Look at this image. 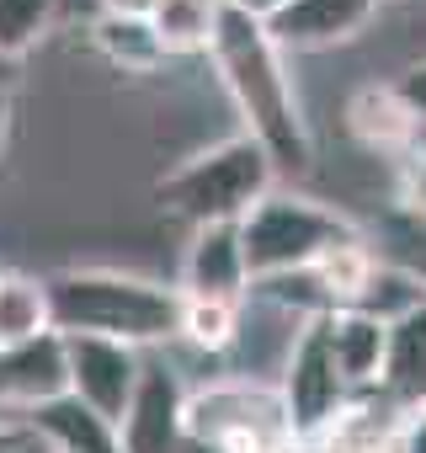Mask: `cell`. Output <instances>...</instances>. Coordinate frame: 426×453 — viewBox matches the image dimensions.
Segmentation results:
<instances>
[{
    "label": "cell",
    "instance_id": "6da1fadb",
    "mask_svg": "<svg viewBox=\"0 0 426 453\" xmlns=\"http://www.w3.org/2000/svg\"><path fill=\"white\" fill-rule=\"evenodd\" d=\"M208 54H213V65H219L224 91L235 96V107L246 118V134L267 150L272 171H293V176L309 171L315 165V144H309V128H304L299 91H293L288 65H283V49L267 38V27L224 6Z\"/></svg>",
    "mask_w": 426,
    "mask_h": 453
},
{
    "label": "cell",
    "instance_id": "7a4b0ae2",
    "mask_svg": "<svg viewBox=\"0 0 426 453\" xmlns=\"http://www.w3.org/2000/svg\"><path fill=\"white\" fill-rule=\"evenodd\" d=\"M43 288H49V326L59 336H102L139 352L181 331V294L133 273L75 267L43 278Z\"/></svg>",
    "mask_w": 426,
    "mask_h": 453
},
{
    "label": "cell",
    "instance_id": "3957f363",
    "mask_svg": "<svg viewBox=\"0 0 426 453\" xmlns=\"http://www.w3.org/2000/svg\"><path fill=\"white\" fill-rule=\"evenodd\" d=\"M272 181H278V171H272L267 150L251 134H240V139H224V144L181 160L171 176L155 181V197L165 213L202 230V224H240L272 192Z\"/></svg>",
    "mask_w": 426,
    "mask_h": 453
},
{
    "label": "cell",
    "instance_id": "277c9868",
    "mask_svg": "<svg viewBox=\"0 0 426 453\" xmlns=\"http://www.w3.org/2000/svg\"><path fill=\"white\" fill-rule=\"evenodd\" d=\"M235 230H240V251H246L251 283H272V278L309 273L331 246L357 241L352 219H341V213L325 208V203L278 192V187L235 224Z\"/></svg>",
    "mask_w": 426,
    "mask_h": 453
},
{
    "label": "cell",
    "instance_id": "5b68a950",
    "mask_svg": "<svg viewBox=\"0 0 426 453\" xmlns=\"http://www.w3.org/2000/svg\"><path fill=\"white\" fill-rule=\"evenodd\" d=\"M186 448H202V453H293L278 389L213 384L202 395H186Z\"/></svg>",
    "mask_w": 426,
    "mask_h": 453
},
{
    "label": "cell",
    "instance_id": "8992f818",
    "mask_svg": "<svg viewBox=\"0 0 426 453\" xmlns=\"http://www.w3.org/2000/svg\"><path fill=\"white\" fill-rule=\"evenodd\" d=\"M278 400H283V421H288L293 448L325 442L331 426L346 416L352 389L336 373V357H331V342H325L320 315H309V326L299 331V342L288 352V368H283V384H278Z\"/></svg>",
    "mask_w": 426,
    "mask_h": 453
},
{
    "label": "cell",
    "instance_id": "52a82bcc",
    "mask_svg": "<svg viewBox=\"0 0 426 453\" xmlns=\"http://www.w3.org/2000/svg\"><path fill=\"white\" fill-rule=\"evenodd\" d=\"M123 453H186V389L171 363H144L118 416Z\"/></svg>",
    "mask_w": 426,
    "mask_h": 453
},
{
    "label": "cell",
    "instance_id": "ba28073f",
    "mask_svg": "<svg viewBox=\"0 0 426 453\" xmlns=\"http://www.w3.org/2000/svg\"><path fill=\"white\" fill-rule=\"evenodd\" d=\"M144 357L123 342H102V336H65V373H70V395L80 405H91L96 416L118 421L128 411V395L139 384Z\"/></svg>",
    "mask_w": 426,
    "mask_h": 453
},
{
    "label": "cell",
    "instance_id": "9c48e42d",
    "mask_svg": "<svg viewBox=\"0 0 426 453\" xmlns=\"http://www.w3.org/2000/svg\"><path fill=\"white\" fill-rule=\"evenodd\" d=\"M59 395H70L65 336L59 331L0 347V421H27L38 405L59 400Z\"/></svg>",
    "mask_w": 426,
    "mask_h": 453
},
{
    "label": "cell",
    "instance_id": "30bf717a",
    "mask_svg": "<svg viewBox=\"0 0 426 453\" xmlns=\"http://www.w3.org/2000/svg\"><path fill=\"white\" fill-rule=\"evenodd\" d=\"M176 294L181 299H219V304H240L251 294V273H246V251H240L235 224H202L192 235Z\"/></svg>",
    "mask_w": 426,
    "mask_h": 453
},
{
    "label": "cell",
    "instance_id": "8fae6325",
    "mask_svg": "<svg viewBox=\"0 0 426 453\" xmlns=\"http://www.w3.org/2000/svg\"><path fill=\"white\" fill-rule=\"evenodd\" d=\"M378 17V0H288L267 22L278 49H336Z\"/></svg>",
    "mask_w": 426,
    "mask_h": 453
},
{
    "label": "cell",
    "instance_id": "7c38bea8",
    "mask_svg": "<svg viewBox=\"0 0 426 453\" xmlns=\"http://www.w3.org/2000/svg\"><path fill=\"white\" fill-rule=\"evenodd\" d=\"M22 426H27L49 453H123V442H118V421L96 416V411L80 405L75 395H59V400L38 405Z\"/></svg>",
    "mask_w": 426,
    "mask_h": 453
},
{
    "label": "cell",
    "instance_id": "4fadbf2b",
    "mask_svg": "<svg viewBox=\"0 0 426 453\" xmlns=\"http://www.w3.org/2000/svg\"><path fill=\"white\" fill-rule=\"evenodd\" d=\"M320 326H325V342H331V357H336V373L346 379V389H368V384H378L389 326L368 320L362 310H325Z\"/></svg>",
    "mask_w": 426,
    "mask_h": 453
},
{
    "label": "cell",
    "instance_id": "5bb4252c",
    "mask_svg": "<svg viewBox=\"0 0 426 453\" xmlns=\"http://www.w3.org/2000/svg\"><path fill=\"white\" fill-rule=\"evenodd\" d=\"M378 384L394 405L415 411L426 405V310L405 315L389 326V342H384V368H378Z\"/></svg>",
    "mask_w": 426,
    "mask_h": 453
},
{
    "label": "cell",
    "instance_id": "9a60e30c",
    "mask_svg": "<svg viewBox=\"0 0 426 453\" xmlns=\"http://www.w3.org/2000/svg\"><path fill=\"white\" fill-rule=\"evenodd\" d=\"M346 123H352V134L368 144V150H405L410 139H415V128H421V118L405 107V96L394 91V86H362L352 102H346Z\"/></svg>",
    "mask_w": 426,
    "mask_h": 453
},
{
    "label": "cell",
    "instance_id": "2e32d148",
    "mask_svg": "<svg viewBox=\"0 0 426 453\" xmlns=\"http://www.w3.org/2000/svg\"><path fill=\"white\" fill-rule=\"evenodd\" d=\"M219 12H224V0H160L149 17V33L160 38L165 54H208Z\"/></svg>",
    "mask_w": 426,
    "mask_h": 453
},
{
    "label": "cell",
    "instance_id": "e0dca14e",
    "mask_svg": "<svg viewBox=\"0 0 426 453\" xmlns=\"http://www.w3.org/2000/svg\"><path fill=\"white\" fill-rule=\"evenodd\" d=\"M346 310H362L368 320L394 326V320H405V315L426 310V283H421L415 273H405V267H384V262H373L368 283L357 288V299H352Z\"/></svg>",
    "mask_w": 426,
    "mask_h": 453
},
{
    "label": "cell",
    "instance_id": "ac0fdd59",
    "mask_svg": "<svg viewBox=\"0 0 426 453\" xmlns=\"http://www.w3.org/2000/svg\"><path fill=\"white\" fill-rule=\"evenodd\" d=\"M86 33H91L96 54H102V59H112L118 70H139V75H144V70H155V65L165 59V49H160V38L149 33V22L96 12V17L86 22Z\"/></svg>",
    "mask_w": 426,
    "mask_h": 453
},
{
    "label": "cell",
    "instance_id": "d6986e66",
    "mask_svg": "<svg viewBox=\"0 0 426 453\" xmlns=\"http://www.w3.org/2000/svg\"><path fill=\"white\" fill-rule=\"evenodd\" d=\"M43 331H54L49 326V288H43V278L0 273V347L33 342Z\"/></svg>",
    "mask_w": 426,
    "mask_h": 453
},
{
    "label": "cell",
    "instance_id": "ffe728a7",
    "mask_svg": "<svg viewBox=\"0 0 426 453\" xmlns=\"http://www.w3.org/2000/svg\"><path fill=\"white\" fill-rule=\"evenodd\" d=\"M59 22V0H0V59L22 65Z\"/></svg>",
    "mask_w": 426,
    "mask_h": 453
},
{
    "label": "cell",
    "instance_id": "44dd1931",
    "mask_svg": "<svg viewBox=\"0 0 426 453\" xmlns=\"http://www.w3.org/2000/svg\"><path fill=\"white\" fill-rule=\"evenodd\" d=\"M240 331V304H219V299H181V331L192 347L202 352H224Z\"/></svg>",
    "mask_w": 426,
    "mask_h": 453
},
{
    "label": "cell",
    "instance_id": "7402d4cb",
    "mask_svg": "<svg viewBox=\"0 0 426 453\" xmlns=\"http://www.w3.org/2000/svg\"><path fill=\"white\" fill-rule=\"evenodd\" d=\"M394 448H399V453H426V405H415V411L399 416V437H394Z\"/></svg>",
    "mask_w": 426,
    "mask_h": 453
},
{
    "label": "cell",
    "instance_id": "603a6c76",
    "mask_svg": "<svg viewBox=\"0 0 426 453\" xmlns=\"http://www.w3.org/2000/svg\"><path fill=\"white\" fill-rule=\"evenodd\" d=\"M394 91L405 96V107L426 123V65H415V70H405L399 81H394Z\"/></svg>",
    "mask_w": 426,
    "mask_h": 453
},
{
    "label": "cell",
    "instance_id": "cb8c5ba5",
    "mask_svg": "<svg viewBox=\"0 0 426 453\" xmlns=\"http://www.w3.org/2000/svg\"><path fill=\"white\" fill-rule=\"evenodd\" d=\"M155 6H160V0H96V12H107V17H133V22H149Z\"/></svg>",
    "mask_w": 426,
    "mask_h": 453
},
{
    "label": "cell",
    "instance_id": "d4e9b609",
    "mask_svg": "<svg viewBox=\"0 0 426 453\" xmlns=\"http://www.w3.org/2000/svg\"><path fill=\"white\" fill-rule=\"evenodd\" d=\"M224 6H230V12H240V17H251V22H262V27H267V22H272V17H278V12H283V6H288V0H224Z\"/></svg>",
    "mask_w": 426,
    "mask_h": 453
},
{
    "label": "cell",
    "instance_id": "484cf974",
    "mask_svg": "<svg viewBox=\"0 0 426 453\" xmlns=\"http://www.w3.org/2000/svg\"><path fill=\"white\" fill-rule=\"evenodd\" d=\"M27 442H33V432L22 421H0V453H22Z\"/></svg>",
    "mask_w": 426,
    "mask_h": 453
},
{
    "label": "cell",
    "instance_id": "4316f807",
    "mask_svg": "<svg viewBox=\"0 0 426 453\" xmlns=\"http://www.w3.org/2000/svg\"><path fill=\"white\" fill-rule=\"evenodd\" d=\"M59 17H70V22H91V17H96V0H59Z\"/></svg>",
    "mask_w": 426,
    "mask_h": 453
},
{
    "label": "cell",
    "instance_id": "83f0119b",
    "mask_svg": "<svg viewBox=\"0 0 426 453\" xmlns=\"http://www.w3.org/2000/svg\"><path fill=\"white\" fill-rule=\"evenodd\" d=\"M17 70H22V65H11V59H0V96H11V86H17Z\"/></svg>",
    "mask_w": 426,
    "mask_h": 453
},
{
    "label": "cell",
    "instance_id": "f1b7e54d",
    "mask_svg": "<svg viewBox=\"0 0 426 453\" xmlns=\"http://www.w3.org/2000/svg\"><path fill=\"white\" fill-rule=\"evenodd\" d=\"M6 134H11V96H0V150H6Z\"/></svg>",
    "mask_w": 426,
    "mask_h": 453
},
{
    "label": "cell",
    "instance_id": "f546056e",
    "mask_svg": "<svg viewBox=\"0 0 426 453\" xmlns=\"http://www.w3.org/2000/svg\"><path fill=\"white\" fill-rule=\"evenodd\" d=\"M22 453H43V442H38V437H33V442H27V448H22Z\"/></svg>",
    "mask_w": 426,
    "mask_h": 453
},
{
    "label": "cell",
    "instance_id": "4dcf8cb0",
    "mask_svg": "<svg viewBox=\"0 0 426 453\" xmlns=\"http://www.w3.org/2000/svg\"><path fill=\"white\" fill-rule=\"evenodd\" d=\"M43 453H49V448H43Z\"/></svg>",
    "mask_w": 426,
    "mask_h": 453
}]
</instances>
